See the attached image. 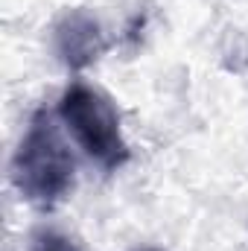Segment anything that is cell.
<instances>
[{
	"mask_svg": "<svg viewBox=\"0 0 248 251\" xmlns=\"http://www.w3.org/2000/svg\"><path fill=\"white\" fill-rule=\"evenodd\" d=\"M73 181L76 161L62 140L53 117L47 111H38L29 120L12 155V184L26 201L38 207H53L67 199Z\"/></svg>",
	"mask_w": 248,
	"mask_h": 251,
	"instance_id": "1",
	"label": "cell"
},
{
	"mask_svg": "<svg viewBox=\"0 0 248 251\" xmlns=\"http://www.w3.org/2000/svg\"><path fill=\"white\" fill-rule=\"evenodd\" d=\"M59 114L64 126L70 128L73 140L102 170H120L128 161L131 152H128L123 126H120V114L102 91L85 82H73L62 94Z\"/></svg>",
	"mask_w": 248,
	"mask_h": 251,
	"instance_id": "2",
	"label": "cell"
},
{
	"mask_svg": "<svg viewBox=\"0 0 248 251\" xmlns=\"http://www.w3.org/2000/svg\"><path fill=\"white\" fill-rule=\"evenodd\" d=\"M53 44H56L59 59L70 70L91 67L108 47L99 21L85 9H70L59 18V24L53 29Z\"/></svg>",
	"mask_w": 248,
	"mask_h": 251,
	"instance_id": "3",
	"label": "cell"
},
{
	"mask_svg": "<svg viewBox=\"0 0 248 251\" xmlns=\"http://www.w3.org/2000/svg\"><path fill=\"white\" fill-rule=\"evenodd\" d=\"M29 251H82L70 237H64L59 231H47V234H41L35 243H32V249Z\"/></svg>",
	"mask_w": 248,
	"mask_h": 251,
	"instance_id": "4",
	"label": "cell"
},
{
	"mask_svg": "<svg viewBox=\"0 0 248 251\" xmlns=\"http://www.w3.org/2000/svg\"><path fill=\"white\" fill-rule=\"evenodd\" d=\"M140 251H161V249H140Z\"/></svg>",
	"mask_w": 248,
	"mask_h": 251,
	"instance_id": "5",
	"label": "cell"
}]
</instances>
